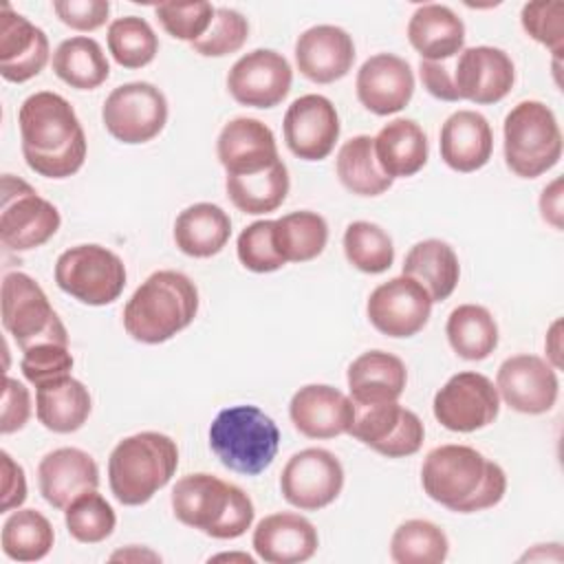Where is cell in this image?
Listing matches in <instances>:
<instances>
[{
	"label": "cell",
	"mask_w": 564,
	"mask_h": 564,
	"mask_svg": "<svg viewBox=\"0 0 564 564\" xmlns=\"http://www.w3.org/2000/svg\"><path fill=\"white\" fill-rule=\"evenodd\" d=\"M26 165L46 178H68L86 161V134L73 106L57 93L29 95L18 112Z\"/></svg>",
	"instance_id": "1"
},
{
	"label": "cell",
	"mask_w": 564,
	"mask_h": 564,
	"mask_svg": "<svg viewBox=\"0 0 564 564\" xmlns=\"http://www.w3.org/2000/svg\"><path fill=\"white\" fill-rule=\"evenodd\" d=\"M421 485L441 507L474 513L496 507L505 498L507 474L469 445H438L423 458Z\"/></svg>",
	"instance_id": "2"
},
{
	"label": "cell",
	"mask_w": 564,
	"mask_h": 564,
	"mask_svg": "<svg viewBox=\"0 0 564 564\" xmlns=\"http://www.w3.org/2000/svg\"><path fill=\"white\" fill-rule=\"evenodd\" d=\"M198 313V289L181 271L163 269L141 282L123 306V328L141 344H163Z\"/></svg>",
	"instance_id": "3"
},
{
	"label": "cell",
	"mask_w": 564,
	"mask_h": 564,
	"mask_svg": "<svg viewBox=\"0 0 564 564\" xmlns=\"http://www.w3.org/2000/svg\"><path fill=\"white\" fill-rule=\"evenodd\" d=\"M172 511L178 522L216 540L240 538L256 516L251 498L238 485L205 471L176 480Z\"/></svg>",
	"instance_id": "4"
},
{
	"label": "cell",
	"mask_w": 564,
	"mask_h": 564,
	"mask_svg": "<svg viewBox=\"0 0 564 564\" xmlns=\"http://www.w3.org/2000/svg\"><path fill=\"white\" fill-rule=\"evenodd\" d=\"M178 467L176 443L161 432H139L115 445L108 458L112 496L126 507L145 505Z\"/></svg>",
	"instance_id": "5"
},
{
	"label": "cell",
	"mask_w": 564,
	"mask_h": 564,
	"mask_svg": "<svg viewBox=\"0 0 564 564\" xmlns=\"http://www.w3.org/2000/svg\"><path fill=\"white\" fill-rule=\"evenodd\" d=\"M209 447L227 469L258 476L278 454L280 430L260 408L231 405L214 416L209 425Z\"/></svg>",
	"instance_id": "6"
},
{
	"label": "cell",
	"mask_w": 564,
	"mask_h": 564,
	"mask_svg": "<svg viewBox=\"0 0 564 564\" xmlns=\"http://www.w3.org/2000/svg\"><path fill=\"white\" fill-rule=\"evenodd\" d=\"M505 163L522 178H535L557 165L562 132L553 110L535 99L516 104L505 117Z\"/></svg>",
	"instance_id": "7"
},
{
	"label": "cell",
	"mask_w": 564,
	"mask_h": 564,
	"mask_svg": "<svg viewBox=\"0 0 564 564\" xmlns=\"http://www.w3.org/2000/svg\"><path fill=\"white\" fill-rule=\"evenodd\" d=\"M55 282L70 297L88 306L112 304L126 286L123 260L101 245H75L59 253Z\"/></svg>",
	"instance_id": "8"
},
{
	"label": "cell",
	"mask_w": 564,
	"mask_h": 564,
	"mask_svg": "<svg viewBox=\"0 0 564 564\" xmlns=\"http://www.w3.org/2000/svg\"><path fill=\"white\" fill-rule=\"evenodd\" d=\"M2 326L26 350L55 341L68 346V333L42 286L26 273L13 271L2 280Z\"/></svg>",
	"instance_id": "9"
},
{
	"label": "cell",
	"mask_w": 564,
	"mask_h": 564,
	"mask_svg": "<svg viewBox=\"0 0 564 564\" xmlns=\"http://www.w3.org/2000/svg\"><path fill=\"white\" fill-rule=\"evenodd\" d=\"M59 212L42 198L26 181L2 176L0 240L11 251H31L51 240L59 229Z\"/></svg>",
	"instance_id": "10"
},
{
	"label": "cell",
	"mask_w": 564,
	"mask_h": 564,
	"mask_svg": "<svg viewBox=\"0 0 564 564\" xmlns=\"http://www.w3.org/2000/svg\"><path fill=\"white\" fill-rule=\"evenodd\" d=\"M101 119L117 141L148 143L167 123V99L150 82L121 84L106 97Z\"/></svg>",
	"instance_id": "11"
},
{
	"label": "cell",
	"mask_w": 564,
	"mask_h": 564,
	"mask_svg": "<svg viewBox=\"0 0 564 564\" xmlns=\"http://www.w3.org/2000/svg\"><path fill=\"white\" fill-rule=\"evenodd\" d=\"M436 421L449 432H476L496 421L500 394L480 372L463 370L445 381L432 403Z\"/></svg>",
	"instance_id": "12"
},
{
	"label": "cell",
	"mask_w": 564,
	"mask_h": 564,
	"mask_svg": "<svg viewBox=\"0 0 564 564\" xmlns=\"http://www.w3.org/2000/svg\"><path fill=\"white\" fill-rule=\"evenodd\" d=\"M348 434L388 458H403L421 449L425 427L423 421L399 401H383L355 405V421Z\"/></svg>",
	"instance_id": "13"
},
{
	"label": "cell",
	"mask_w": 564,
	"mask_h": 564,
	"mask_svg": "<svg viewBox=\"0 0 564 564\" xmlns=\"http://www.w3.org/2000/svg\"><path fill=\"white\" fill-rule=\"evenodd\" d=\"M344 487V467L339 458L324 447H306L293 454L280 476V489L289 505L300 511L328 507Z\"/></svg>",
	"instance_id": "14"
},
{
	"label": "cell",
	"mask_w": 564,
	"mask_h": 564,
	"mask_svg": "<svg viewBox=\"0 0 564 564\" xmlns=\"http://www.w3.org/2000/svg\"><path fill=\"white\" fill-rule=\"evenodd\" d=\"M432 297L410 275H397L379 284L366 304L370 324L388 337H412L430 319Z\"/></svg>",
	"instance_id": "15"
},
{
	"label": "cell",
	"mask_w": 564,
	"mask_h": 564,
	"mask_svg": "<svg viewBox=\"0 0 564 564\" xmlns=\"http://www.w3.org/2000/svg\"><path fill=\"white\" fill-rule=\"evenodd\" d=\"M293 70L286 57L271 48H256L240 59L227 73L229 95L251 108H273L289 95Z\"/></svg>",
	"instance_id": "16"
},
{
	"label": "cell",
	"mask_w": 564,
	"mask_h": 564,
	"mask_svg": "<svg viewBox=\"0 0 564 564\" xmlns=\"http://www.w3.org/2000/svg\"><path fill=\"white\" fill-rule=\"evenodd\" d=\"M496 390L502 401L522 414L549 412L560 392L555 368L538 355L507 357L496 375Z\"/></svg>",
	"instance_id": "17"
},
{
	"label": "cell",
	"mask_w": 564,
	"mask_h": 564,
	"mask_svg": "<svg viewBox=\"0 0 564 564\" xmlns=\"http://www.w3.org/2000/svg\"><path fill=\"white\" fill-rule=\"evenodd\" d=\"M286 148L304 161L326 159L339 139V115L324 95H302L284 112Z\"/></svg>",
	"instance_id": "18"
},
{
	"label": "cell",
	"mask_w": 564,
	"mask_h": 564,
	"mask_svg": "<svg viewBox=\"0 0 564 564\" xmlns=\"http://www.w3.org/2000/svg\"><path fill=\"white\" fill-rule=\"evenodd\" d=\"M516 82L511 57L496 46H469L454 57V88L458 99L478 106L496 104Z\"/></svg>",
	"instance_id": "19"
},
{
	"label": "cell",
	"mask_w": 564,
	"mask_h": 564,
	"mask_svg": "<svg viewBox=\"0 0 564 564\" xmlns=\"http://www.w3.org/2000/svg\"><path fill=\"white\" fill-rule=\"evenodd\" d=\"M355 90L359 104L379 115L403 110L414 95V73L410 64L394 53H377L357 70Z\"/></svg>",
	"instance_id": "20"
},
{
	"label": "cell",
	"mask_w": 564,
	"mask_h": 564,
	"mask_svg": "<svg viewBox=\"0 0 564 564\" xmlns=\"http://www.w3.org/2000/svg\"><path fill=\"white\" fill-rule=\"evenodd\" d=\"M289 416L295 430L308 438H335L348 434L355 405L350 397L333 386L308 383L291 397Z\"/></svg>",
	"instance_id": "21"
},
{
	"label": "cell",
	"mask_w": 564,
	"mask_h": 564,
	"mask_svg": "<svg viewBox=\"0 0 564 564\" xmlns=\"http://www.w3.org/2000/svg\"><path fill=\"white\" fill-rule=\"evenodd\" d=\"M216 154L227 176L256 174L280 161L271 128L253 117H236L225 123L216 141Z\"/></svg>",
	"instance_id": "22"
},
{
	"label": "cell",
	"mask_w": 564,
	"mask_h": 564,
	"mask_svg": "<svg viewBox=\"0 0 564 564\" xmlns=\"http://www.w3.org/2000/svg\"><path fill=\"white\" fill-rule=\"evenodd\" d=\"M48 62L46 33L24 15L2 4L0 11V75L7 82H29Z\"/></svg>",
	"instance_id": "23"
},
{
	"label": "cell",
	"mask_w": 564,
	"mask_h": 564,
	"mask_svg": "<svg viewBox=\"0 0 564 564\" xmlns=\"http://www.w3.org/2000/svg\"><path fill=\"white\" fill-rule=\"evenodd\" d=\"M355 62L352 37L335 24L306 29L295 42L297 70L315 84H333L348 75Z\"/></svg>",
	"instance_id": "24"
},
{
	"label": "cell",
	"mask_w": 564,
	"mask_h": 564,
	"mask_svg": "<svg viewBox=\"0 0 564 564\" xmlns=\"http://www.w3.org/2000/svg\"><path fill=\"white\" fill-rule=\"evenodd\" d=\"M37 482L40 494L51 507L66 509L77 496L99 487V467L79 447H57L40 460Z\"/></svg>",
	"instance_id": "25"
},
{
	"label": "cell",
	"mask_w": 564,
	"mask_h": 564,
	"mask_svg": "<svg viewBox=\"0 0 564 564\" xmlns=\"http://www.w3.org/2000/svg\"><path fill=\"white\" fill-rule=\"evenodd\" d=\"M251 542L258 557L269 564H297L315 555L319 535L304 516L280 511L258 522Z\"/></svg>",
	"instance_id": "26"
},
{
	"label": "cell",
	"mask_w": 564,
	"mask_h": 564,
	"mask_svg": "<svg viewBox=\"0 0 564 564\" xmlns=\"http://www.w3.org/2000/svg\"><path fill=\"white\" fill-rule=\"evenodd\" d=\"M438 145L445 165L467 174L489 163L494 152V132L480 112L456 110L445 119Z\"/></svg>",
	"instance_id": "27"
},
{
	"label": "cell",
	"mask_w": 564,
	"mask_h": 564,
	"mask_svg": "<svg viewBox=\"0 0 564 564\" xmlns=\"http://www.w3.org/2000/svg\"><path fill=\"white\" fill-rule=\"evenodd\" d=\"M348 390L355 405L397 401L408 383L405 364L386 350L361 352L348 366Z\"/></svg>",
	"instance_id": "28"
},
{
	"label": "cell",
	"mask_w": 564,
	"mask_h": 564,
	"mask_svg": "<svg viewBox=\"0 0 564 564\" xmlns=\"http://www.w3.org/2000/svg\"><path fill=\"white\" fill-rule=\"evenodd\" d=\"M408 40L421 59H449L465 48V24L445 4H421L408 22Z\"/></svg>",
	"instance_id": "29"
},
{
	"label": "cell",
	"mask_w": 564,
	"mask_h": 564,
	"mask_svg": "<svg viewBox=\"0 0 564 564\" xmlns=\"http://www.w3.org/2000/svg\"><path fill=\"white\" fill-rule=\"evenodd\" d=\"M90 410L93 399L88 388L70 375L35 388L37 421L55 434L77 432L88 421Z\"/></svg>",
	"instance_id": "30"
},
{
	"label": "cell",
	"mask_w": 564,
	"mask_h": 564,
	"mask_svg": "<svg viewBox=\"0 0 564 564\" xmlns=\"http://www.w3.org/2000/svg\"><path fill=\"white\" fill-rule=\"evenodd\" d=\"M375 139V156L390 178H408L427 163V137L412 119L388 121Z\"/></svg>",
	"instance_id": "31"
},
{
	"label": "cell",
	"mask_w": 564,
	"mask_h": 564,
	"mask_svg": "<svg viewBox=\"0 0 564 564\" xmlns=\"http://www.w3.org/2000/svg\"><path fill=\"white\" fill-rule=\"evenodd\" d=\"M231 220L214 203H194L174 220V242L189 258H212L229 242Z\"/></svg>",
	"instance_id": "32"
},
{
	"label": "cell",
	"mask_w": 564,
	"mask_h": 564,
	"mask_svg": "<svg viewBox=\"0 0 564 564\" xmlns=\"http://www.w3.org/2000/svg\"><path fill=\"white\" fill-rule=\"evenodd\" d=\"M403 275L414 278L427 291L432 302H443L454 293L458 284V256L443 240H421L405 253Z\"/></svg>",
	"instance_id": "33"
},
{
	"label": "cell",
	"mask_w": 564,
	"mask_h": 564,
	"mask_svg": "<svg viewBox=\"0 0 564 564\" xmlns=\"http://www.w3.org/2000/svg\"><path fill=\"white\" fill-rule=\"evenodd\" d=\"M53 73L70 88L93 90L108 79L110 64L97 40L88 35H75L55 48Z\"/></svg>",
	"instance_id": "34"
},
{
	"label": "cell",
	"mask_w": 564,
	"mask_h": 564,
	"mask_svg": "<svg viewBox=\"0 0 564 564\" xmlns=\"http://www.w3.org/2000/svg\"><path fill=\"white\" fill-rule=\"evenodd\" d=\"M445 335L452 350L467 361L487 359L498 346V324L480 304L456 306L447 317Z\"/></svg>",
	"instance_id": "35"
},
{
	"label": "cell",
	"mask_w": 564,
	"mask_h": 564,
	"mask_svg": "<svg viewBox=\"0 0 564 564\" xmlns=\"http://www.w3.org/2000/svg\"><path fill=\"white\" fill-rule=\"evenodd\" d=\"M341 185L357 196H379L392 187V181L377 163L375 139L370 134H357L348 139L335 161Z\"/></svg>",
	"instance_id": "36"
},
{
	"label": "cell",
	"mask_w": 564,
	"mask_h": 564,
	"mask_svg": "<svg viewBox=\"0 0 564 564\" xmlns=\"http://www.w3.org/2000/svg\"><path fill=\"white\" fill-rule=\"evenodd\" d=\"M225 189L234 207H238L245 214L258 216L275 212L289 194V170L280 159L262 172L227 176Z\"/></svg>",
	"instance_id": "37"
},
{
	"label": "cell",
	"mask_w": 564,
	"mask_h": 564,
	"mask_svg": "<svg viewBox=\"0 0 564 564\" xmlns=\"http://www.w3.org/2000/svg\"><path fill=\"white\" fill-rule=\"evenodd\" d=\"M53 527L35 509H18L2 524V553L15 562H37L53 549Z\"/></svg>",
	"instance_id": "38"
},
{
	"label": "cell",
	"mask_w": 564,
	"mask_h": 564,
	"mask_svg": "<svg viewBox=\"0 0 564 564\" xmlns=\"http://www.w3.org/2000/svg\"><path fill=\"white\" fill-rule=\"evenodd\" d=\"M275 245L284 262L317 258L328 242V225L317 212H291L275 220Z\"/></svg>",
	"instance_id": "39"
},
{
	"label": "cell",
	"mask_w": 564,
	"mask_h": 564,
	"mask_svg": "<svg viewBox=\"0 0 564 564\" xmlns=\"http://www.w3.org/2000/svg\"><path fill=\"white\" fill-rule=\"evenodd\" d=\"M447 553L445 531L430 520H405L390 540V557L397 564H441Z\"/></svg>",
	"instance_id": "40"
},
{
	"label": "cell",
	"mask_w": 564,
	"mask_h": 564,
	"mask_svg": "<svg viewBox=\"0 0 564 564\" xmlns=\"http://www.w3.org/2000/svg\"><path fill=\"white\" fill-rule=\"evenodd\" d=\"M108 51L112 59L123 68H143L159 53V40L139 15H123L108 26Z\"/></svg>",
	"instance_id": "41"
},
{
	"label": "cell",
	"mask_w": 564,
	"mask_h": 564,
	"mask_svg": "<svg viewBox=\"0 0 564 564\" xmlns=\"http://www.w3.org/2000/svg\"><path fill=\"white\" fill-rule=\"evenodd\" d=\"M346 260L364 273H383L394 262V247L388 231L368 220H355L344 231Z\"/></svg>",
	"instance_id": "42"
},
{
	"label": "cell",
	"mask_w": 564,
	"mask_h": 564,
	"mask_svg": "<svg viewBox=\"0 0 564 564\" xmlns=\"http://www.w3.org/2000/svg\"><path fill=\"white\" fill-rule=\"evenodd\" d=\"M64 513H66L64 522L70 538L84 544L104 542L115 531V524H117L115 509L101 494H97V489L77 496L64 509Z\"/></svg>",
	"instance_id": "43"
},
{
	"label": "cell",
	"mask_w": 564,
	"mask_h": 564,
	"mask_svg": "<svg viewBox=\"0 0 564 564\" xmlns=\"http://www.w3.org/2000/svg\"><path fill=\"white\" fill-rule=\"evenodd\" d=\"M247 37H249L247 18L236 9L218 7L207 33L196 42H192V51L203 57H225L240 51Z\"/></svg>",
	"instance_id": "44"
},
{
	"label": "cell",
	"mask_w": 564,
	"mask_h": 564,
	"mask_svg": "<svg viewBox=\"0 0 564 564\" xmlns=\"http://www.w3.org/2000/svg\"><path fill=\"white\" fill-rule=\"evenodd\" d=\"M275 220H256L247 225L238 236V260L253 273H271L282 269L286 262L275 245Z\"/></svg>",
	"instance_id": "45"
},
{
	"label": "cell",
	"mask_w": 564,
	"mask_h": 564,
	"mask_svg": "<svg viewBox=\"0 0 564 564\" xmlns=\"http://www.w3.org/2000/svg\"><path fill=\"white\" fill-rule=\"evenodd\" d=\"M214 13H216V7L212 2H189V4L165 2L154 7V15L165 29V33H170L176 40H185L189 44L207 33L214 20Z\"/></svg>",
	"instance_id": "46"
},
{
	"label": "cell",
	"mask_w": 564,
	"mask_h": 564,
	"mask_svg": "<svg viewBox=\"0 0 564 564\" xmlns=\"http://www.w3.org/2000/svg\"><path fill=\"white\" fill-rule=\"evenodd\" d=\"M522 29L529 37L551 48L555 57L562 55L564 46V4L560 0L551 2H527L520 13Z\"/></svg>",
	"instance_id": "47"
},
{
	"label": "cell",
	"mask_w": 564,
	"mask_h": 564,
	"mask_svg": "<svg viewBox=\"0 0 564 564\" xmlns=\"http://www.w3.org/2000/svg\"><path fill=\"white\" fill-rule=\"evenodd\" d=\"M22 352L24 355L20 361V370L26 377V381L33 383L35 388L46 381L66 377L73 370V355L64 344L46 341V344L31 346Z\"/></svg>",
	"instance_id": "48"
},
{
	"label": "cell",
	"mask_w": 564,
	"mask_h": 564,
	"mask_svg": "<svg viewBox=\"0 0 564 564\" xmlns=\"http://www.w3.org/2000/svg\"><path fill=\"white\" fill-rule=\"evenodd\" d=\"M53 11L75 31H95L106 24L110 4L108 0H55Z\"/></svg>",
	"instance_id": "49"
},
{
	"label": "cell",
	"mask_w": 564,
	"mask_h": 564,
	"mask_svg": "<svg viewBox=\"0 0 564 564\" xmlns=\"http://www.w3.org/2000/svg\"><path fill=\"white\" fill-rule=\"evenodd\" d=\"M31 416V397L29 390L13 377H4L2 390V416H0V432L13 434L26 425Z\"/></svg>",
	"instance_id": "50"
},
{
	"label": "cell",
	"mask_w": 564,
	"mask_h": 564,
	"mask_svg": "<svg viewBox=\"0 0 564 564\" xmlns=\"http://www.w3.org/2000/svg\"><path fill=\"white\" fill-rule=\"evenodd\" d=\"M419 75L425 90L441 101H460L454 88V57L441 62L421 59Z\"/></svg>",
	"instance_id": "51"
},
{
	"label": "cell",
	"mask_w": 564,
	"mask_h": 564,
	"mask_svg": "<svg viewBox=\"0 0 564 564\" xmlns=\"http://www.w3.org/2000/svg\"><path fill=\"white\" fill-rule=\"evenodd\" d=\"M2 458V511L18 509L26 500V478L24 469L9 456V452H0Z\"/></svg>",
	"instance_id": "52"
},
{
	"label": "cell",
	"mask_w": 564,
	"mask_h": 564,
	"mask_svg": "<svg viewBox=\"0 0 564 564\" xmlns=\"http://www.w3.org/2000/svg\"><path fill=\"white\" fill-rule=\"evenodd\" d=\"M540 212L549 225L562 229V178H555L551 185L542 189Z\"/></svg>",
	"instance_id": "53"
},
{
	"label": "cell",
	"mask_w": 564,
	"mask_h": 564,
	"mask_svg": "<svg viewBox=\"0 0 564 564\" xmlns=\"http://www.w3.org/2000/svg\"><path fill=\"white\" fill-rule=\"evenodd\" d=\"M560 330H562V319H555L553 322V326L549 328V333H546V341H544V346H546V352H549V364L557 370V368H562V357H560V352H562V348H560Z\"/></svg>",
	"instance_id": "54"
},
{
	"label": "cell",
	"mask_w": 564,
	"mask_h": 564,
	"mask_svg": "<svg viewBox=\"0 0 564 564\" xmlns=\"http://www.w3.org/2000/svg\"><path fill=\"white\" fill-rule=\"evenodd\" d=\"M110 560H152V562H159L161 557L152 551H139V546H130L126 551H119V553H112Z\"/></svg>",
	"instance_id": "55"
},
{
	"label": "cell",
	"mask_w": 564,
	"mask_h": 564,
	"mask_svg": "<svg viewBox=\"0 0 564 564\" xmlns=\"http://www.w3.org/2000/svg\"><path fill=\"white\" fill-rule=\"evenodd\" d=\"M212 560H242V562H247V564H253V557H249V555H236V553H223V555H216V557H212Z\"/></svg>",
	"instance_id": "56"
}]
</instances>
